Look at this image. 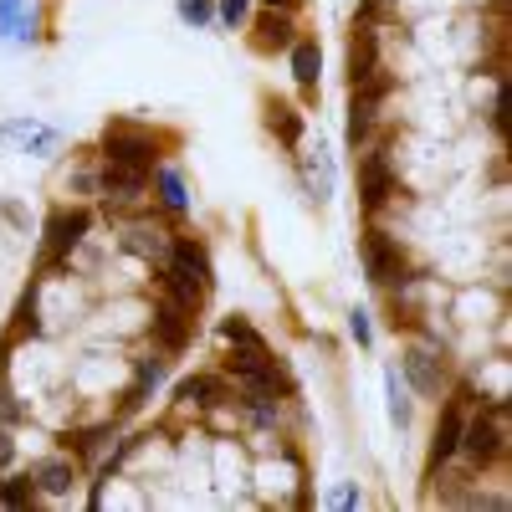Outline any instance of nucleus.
<instances>
[{"instance_id":"1","label":"nucleus","mask_w":512,"mask_h":512,"mask_svg":"<svg viewBox=\"0 0 512 512\" xmlns=\"http://www.w3.org/2000/svg\"><path fill=\"white\" fill-rule=\"evenodd\" d=\"M159 282H164V292L175 297V303L200 308L210 297V287H216L205 241H195V236H175V241H169V256L159 262Z\"/></svg>"},{"instance_id":"2","label":"nucleus","mask_w":512,"mask_h":512,"mask_svg":"<svg viewBox=\"0 0 512 512\" xmlns=\"http://www.w3.org/2000/svg\"><path fill=\"white\" fill-rule=\"evenodd\" d=\"M456 456H466V466H472V472H487L492 461L507 456V400L482 405L477 415H466Z\"/></svg>"},{"instance_id":"3","label":"nucleus","mask_w":512,"mask_h":512,"mask_svg":"<svg viewBox=\"0 0 512 512\" xmlns=\"http://www.w3.org/2000/svg\"><path fill=\"white\" fill-rule=\"evenodd\" d=\"M103 159H113V164H134V169H149V175H154V164H159V139L149 134V128L118 118V123L103 128Z\"/></svg>"},{"instance_id":"4","label":"nucleus","mask_w":512,"mask_h":512,"mask_svg":"<svg viewBox=\"0 0 512 512\" xmlns=\"http://www.w3.org/2000/svg\"><path fill=\"white\" fill-rule=\"evenodd\" d=\"M359 262H364V272H369V282H379V287H390V292H400V287H410L415 277L405 272V256H400V246H395V236H384V231H364V241H359Z\"/></svg>"},{"instance_id":"5","label":"nucleus","mask_w":512,"mask_h":512,"mask_svg":"<svg viewBox=\"0 0 512 512\" xmlns=\"http://www.w3.org/2000/svg\"><path fill=\"white\" fill-rule=\"evenodd\" d=\"M88 231H93V210H82V205L52 210V216H47V241H41V262H47V267L67 262V256L88 241Z\"/></svg>"},{"instance_id":"6","label":"nucleus","mask_w":512,"mask_h":512,"mask_svg":"<svg viewBox=\"0 0 512 512\" xmlns=\"http://www.w3.org/2000/svg\"><path fill=\"white\" fill-rule=\"evenodd\" d=\"M451 400L441 405V420H436V441H431V472H441L446 461H456V446H461V425H466V405H472V384H456L446 390Z\"/></svg>"},{"instance_id":"7","label":"nucleus","mask_w":512,"mask_h":512,"mask_svg":"<svg viewBox=\"0 0 512 512\" xmlns=\"http://www.w3.org/2000/svg\"><path fill=\"white\" fill-rule=\"evenodd\" d=\"M395 195V159H390V149L384 144H364V154H359V200H364V210L374 216V210Z\"/></svg>"},{"instance_id":"8","label":"nucleus","mask_w":512,"mask_h":512,"mask_svg":"<svg viewBox=\"0 0 512 512\" xmlns=\"http://www.w3.org/2000/svg\"><path fill=\"white\" fill-rule=\"evenodd\" d=\"M400 369H405L410 390H415L420 400H446V390H451V369H446V359H441L436 349H405Z\"/></svg>"},{"instance_id":"9","label":"nucleus","mask_w":512,"mask_h":512,"mask_svg":"<svg viewBox=\"0 0 512 512\" xmlns=\"http://www.w3.org/2000/svg\"><path fill=\"white\" fill-rule=\"evenodd\" d=\"M390 93V77H369L354 88V103H349V149H364L374 139V123H379V103Z\"/></svg>"},{"instance_id":"10","label":"nucleus","mask_w":512,"mask_h":512,"mask_svg":"<svg viewBox=\"0 0 512 512\" xmlns=\"http://www.w3.org/2000/svg\"><path fill=\"white\" fill-rule=\"evenodd\" d=\"M0 144H21L26 154H36V159H52V154H62V144H67V134L62 128H52V123H41V118H6L0 123Z\"/></svg>"},{"instance_id":"11","label":"nucleus","mask_w":512,"mask_h":512,"mask_svg":"<svg viewBox=\"0 0 512 512\" xmlns=\"http://www.w3.org/2000/svg\"><path fill=\"white\" fill-rule=\"evenodd\" d=\"M190 328H195V308H185V303H175V297H159L154 303V344L164 349V354H180L185 344H190Z\"/></svg>"},{"instance_id":"12","label":"nucleus","mask_w":512,"mask_h":512,"mask_svg":"<svg viewBox=\"0 0 512 512\" xmlns=\"http://www.w3.org/2000/svg\"><path fill=\"white\" fill-rule=\"evenodd\" d=\"M98 195H103L108 205H134V200H144V195H149V169L103 159V169H98Z\"/></svg>"},{"instance_id":"13","label":"nucleus","mask_w":512,"mask_h":512,"mask_svg":"<svg viewBox=\"0 0 512 512\" xmlns=\"http://www.w3.org/2000/svg\"><path fill=\"white\" fill-rule=\"evenodd\" d=\"M297 41V21L292 11H277V6H262L251 16V47L256 52H287Z\"/></svg>"},{"instance_id":"14","label":"nucleus","mask_w":512,"mask_h":512,"mask_svg":"<svg viewBox=\"0 0 512 512\" xmlns=\"http://www.w3.org/2000/svg\"><path fill=\"white\" fill-rule=\"evenodd\" d=\"M287 57H292V82L313 98L318 82H323V52H318V41L313 36H297L292 47H287Z\"/></svg>"},{"instance_id":"15","label":"nucleus","mask_w":512,"mask_h":512,"mask_svg":"<svg viewBox=\"0 0 512 512\" xmlns=\"http://www.w3.org/2000/svg\"><path fill=\"white\" fill-rule=\"evenodd\" d=\"M379 72V31L374 26H354V41H349V88L369 82Z\"/></svg>"},{"instance_id":"16","label":"nucleus","mask_w":512,"mask_h":512,"mask_svg":"<svg viewBox=\"0 0 512 512\" xmlns=\"http://www.w3.org/2000/svg\"><path fill=\"white\" fill-rule=\"evenodd\" d=\"M31 482H36V492H47V497H72L77 466H72L67 456H47V461L31 466Z\"/></svg>"},{"instance_id":"17","label":"nucleus","mask_w":512,"mask_h":512,"mask_svg":"<svg viewBox=\"0 0 512 512\" xmlns=\"http://www.w3.org/2000/svg\"><path fill=\"white\" fill-rule=\"evenodd\" d=\"M123 251H134V256H144V262H164L169 256V231L164 226H154V221H134L123 231Z\"/></svg>"},{"instance_id":"18","label":"nucleus","mask_w":512,"mask_h":512,"mask_svg":"<svg viewBox=\"0 0 512 512\" xmlns=\"http://www.w3.org/2000/svg\"><path fill=\"white\" fill-rule=\"evenodd\" d=\"M297 175H303V190H308V200H328L333 195V164H328V154H323V144L318 149H308V154H297Z\"/></svg>"},{"instance_id":"19","label":"nucleus","mask_w":512,"mask_h":512,"mask_svg":"<svg viewBox=\"0 0 512 512\" xmlns=\"http://www.w3.org/2000/svg\"><path fill=\"white\" fill-rule=\"evenodd\" d=\"M262 113H267V128L282 139V149H297V144H303V113H297L292 103L267 98V103H262Z\"/></svg>"},{"instance_id":"20","label":"nucleus","mask_w":512,"mask_h":512,"mask_svg":"<svg viewBox=\"0 0 512 512\" xmlns=\"http://www.w3.org/2000/svg\"><path fill=\"white\" fill-rule=\"evenodd\" d=\"M154 195H159V205L169 210V216H185V210H190V190H185V175L175 164L154 169Z\"/></svg>"},{"instance_id":"21","label":"nucleus","mask_w":512,"mask_h":512,"mask_svg":"<svg viewBox=\"0 0 512 512\" xmlns=\"http://www.w3.org/2000/svg\"><path fill=\"white\" fill-rule=\"evenodd\" d=\"M175 400L180 405H216V400H226V379L221 374H190V379H180Z\"/></svg>"},{"instance_id":"22","label":"nucleus","mask_w":512,"mask_h":512,"mask_svg":"<svg viewBox=\"0 0 512 512\" xmlns=\"http://www.w3.org/2000/svg\"><path fill=\"white\" fill-rule=\"evenodd\" d=\"M159 379H164V359H154V354L139 359V379H134V390H128V400H123V415H134V410L159 390Z\"/></svg>"},{"instance_id":"23","label":"nucleus","mask_w":512,"mask_h":512,"mask_svg":"<svg viewBox=\"0 0 512 512\" xmlns=\"http://www.w3.org/2000/svg\"><path fill=\"white\" fill-rule=\"evenodd\" d=\"M384 395H390V420L400 425V431H410V395L400 384V369H384Z\"/></svg>"},{"instance_id":"24","label":"nucleus","mask_w":512,"mask_h":512,"mask_svg":"<svg viewBox=\"0 0 512 512\" xmlns=\"http://www.w3.org/2000/svg\"><path fill=\"white\" fill-rule=\"evenodd\" d=\"M221 333H226V344H236V349H267V338L256 333L246 318H226V323H221Z\"/></svg>"},{"instance_id":"25","label":"nucleus","mask_w":512,"mask_h":512,"mask_svg":"<svg viewBox=\"0 0 512 512\" xmlns=\"http://www.w3.org/2000/svg\"><path fill=\"white\" fill-rule=\"evenodd\" d=\"M175 16L185 21V26H210V21H216V0H175Z\"/></svg>"},{"instance_id":"26","label":"nucleus","mask_w":512,"mask_h":512,"mask_svg":"<svg viewBox=\"0 0 512 512\" xmlns=\"http://www.w3.org/2000/svg\"><path fill=\"white\" fill-rule=\"evenodd\" d=\"M216 21H221L226 31H241V26L251 21V0H216Z\"/></svg>"},{"instance_id":"27","label":"nucleus","mask_w":512,"mask_h":512,"mask_svg":"<svg viewBox=\"0 0 512 512\" xmlns=\"http://www.w3.org/2000/svg\"><path fill=\"white\" fill-rule=\"evenodd\" d=\"M31 497H36V482H31V477L0 482V502H6V507H31Z\"/></svg>"},{"instance_id":"28","label":"nucleus","mask_w":512,"mask_h":512,"mask_svg":"<svg viewBox=\"0 0 512 512\" xmlns=\"http://www.w3.org/2000/svg\"><path fill=\"white\" fill-rule=\"evenodd\" d=\"M21 415H26V410L16 405V395H11V384L0 379V431H6V425H16Z\"/></svg>"},{"instance_id":"29","label":"nucleus","mask_w":512,"mask_h":512,"mask_svg":"<svg viewBox=\"0 0 512 512\" xmlns=\"http://www.w3.org/2000/svg\"><path fill=\"white\" fill-rule=\"evenodd\" d=\"M349 333L359 338V349H369V344H374V328H369V313H364V308H354V313H349Z\"/></svg>"},{"instance_id":"30","label":"nucleus","mask_w":512,"mask_h":512,"mask_svg":"<svg viewBox=\"0 0 512 512\" xmlns=\"http://www.w3.org/2000/svg\"><path fill=\"white\" fill-rule=\"evenodd\" d=\"M21 11H26V0H0V36H11V31H16Z\"/></svg>"},{"instance_id":"31","label":"nucleus","mask_w":512,"mask_h":512,"mask_svg":"<svg viewBox=\"0 0 512 512\" xmlns=\"http://www.w3.org/2000/svg\"><path fill=\"white\" fill-rule=\"evenodd\" d=\"M328 502H333V507H359V487H354V482H344V487H338Z\"/></svg>"},{"instance_id":"32","label":"nucleus","mask_w":512,"mask_h":512,"mask_svg":"<svg viewBox=\"0 0 512 512\" xmlns=\"http://www.w3.org/2000/svg\"><path fill=\"white\" fill-rule=\"evenodd\" d=\"M16 461V441L6 436V431H0V472H6V466Z\"/></svg>"},{"instance_id":"33","label":"nucleus","mask_w":512,"mask_h":512,"mask_svg":"<svg viewBox=\"0 0 512 512\" xmlns=\"http://www.w3.org/2000/svg\"><path fill=\"white\" fill-rule=\"evenodd\" d=\"M256 6H277V11H292V0H256Z\"/></svg>"}]
</instances>
